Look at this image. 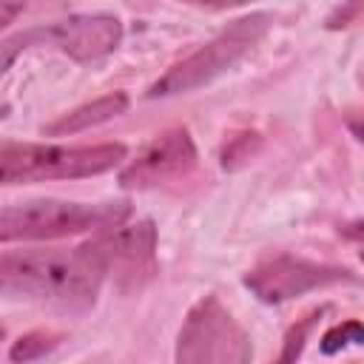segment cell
<instances>
[{"label":"cell","mask_w":364,"mask_h":364,"mask_svg":"<svg viewBox=\"0 0 364 364\" xmlns=\"http://www.w3.org/2000/svg\"><path fill=\"white\" fill-rule=\"evenodd\" d=\"M105 270L80 245L77 250H6L0 290L37 301L85 310L97 301Z\"/></svg>","instance_id":"6da1fadb"},{"label":"cell","mask_w":364,"mask_h":364,"mask_svg":"<svg viewBox=\"0 0 364 364\" xmlns=\"http://www.w3.org/2000/svg\"><path fill=\"white\" fill-rule=\"evenodd\" d=\"M125 159L122 142L102 145H40V142H3L0 182H46V179H82L114 171Z\"/></svg>","instance_id":"7a4b0ae2"},{"label":"cell","mask_w":364,"mask_h":364,"mask_svg":"<svg viewBox=\"0 0 364 364\" xmlns=\"http://www.w3.org/2000/svg\"><path fill=\"white\" fill-rule=\"evenodd\" d=\"M273 17L267 11H253L247 17L233 20L228 28H222L213 40H208L205 46H199L193 54H188L185 60L173 63L151 88L148 97H173V94H188L196 91L208 82H213L216 77H222L225 71H230L270 28Z\"/></svg>","instance_id":"3957f363"},{"label":"cell","mask_w":364,"mask_h":364,"mask_svg":"<svg viewBox=\"0 0 364 364\" xmlns=\"http://www.w3.org/2000/svg\"><path fill=\"white\" fill-rule=\"evenodd\" d=\"M128 216L125 202H57V199H37L23 205H6L0 213V239H63L85 230H105L122 225Z\"/></svg>","instance_id":"277c9868"},{"label":"cell","mask_w":364,"mask_h":364,"mask_svg":"<svg viewBox=\"0 0 364 364\" xmlns=\"http://www.w3.org/2000/svg\"><path fill=\"white\" fill-rule=\"evenodd\" d=\"M250 355V336L216 296H202L188 310L173 353L179 364H245Z\"/></svg>","instance_id":"5b68a950"},{"label":"cell","mask_w":364,"mask_h":364,"mask_svg":"<svg viewBox=\"0 0 364 364\" xmlns=\"http://www.w3.org/2000/svg\"><path fill=\"white\" fill-rule=\"evenodd\" d=\"M122 40V23L114 14H74L51 26L28 28L3 40V68L11 65L14 54L31 46H46L68 54L74 63H94L111 54Z\"/></svg>","instance_id":"8992f818"},{"label":"cell","mask_w":364,"mask_h":364,"mask_svg":"<svg viewBox=\"0 0 364 364\" xmlns=\"http://www.w3.org/2000/svg\"><path fill=\"white\" fill-rule=\"evenodd\" d=\"M338 282H355V276L347 267L310 262L299 256H273L245 273V287L264 304H282Z\"/></svg>","instance_id":"52a82bcc"},{"label":"cell","mask_w":364,"mask_h":364,"mask_svg":"<svg viewBox=\"0 0 364 364\" xmlns=\"http://www.w3.org/2000/svg\"><path fill=\"white\" fill-rule=\"evenodd\" d=\"M91 259L108 273H117L119 279H139L154 270V250H156V228L154 222H136V225H114L105 230H97L91 242L82 245Z\"/></svg>","instance_id":"ba28073f"},{"label":"cell","mask_w":364,"mask_h":364,"mask_svg":"<svg viewBox=\"0 0 364 364\" xmlns=\"http://www.w3.org/2000/svg\"><path fill=\"white\" fill-rule=\"evenodd\" d=\"M193 165H196V145L188 128H171L154 136L136 154V159H131L122 168L119 185L122 188H154L159 182L185 176Z\"/></svg>","instance_id":"9c48e42d"},{"label":"cell","mask_w":364,"mask_h":364,"mask_svg":"<svg viewBox=\"0 0 364 364\" xmlns=\"http://www.w3.org/2000/svg\"><path fill=\"white\" fill-rule=\"evenodd\" d=\"M128 111V94L122 91H114V94H105V97H97L68 114H63L57 122L46 125V134L48 136H68V134H80V131H88V128H97L119 114Z\"/></svg>","instance_id":"30bf717a"},{"label":"cell","mask_w":364,"mask_h":364,"mask_svg":"<svg viewBox=\"0 0 364 364\" xmlns=\"http://www.w3.org/2000/svg\"><path fill=\"white\" fill-rule=\"evenodd\" d=\"M60 344V336L57 333H46V330H34V333H26L20 336L11 350H9V358L11 361H34V358H43L48 355L54 347Z\"/></svg>","instance_id":"8fae6325"},{"label":"cell","mask_w":364,"mask_h":364,"mask_svg":"<svg viewBox=\"0 0 364 364\" xmlns=\"http://www.w3.org/2000/svg\"><path fill=\"white\" fill-rule=\"evenodd\" d=\"M347 344H364V324L361 321H344V324H336L330 327L324 336H321V353H338L341 347Z\"/></svg>","instance_id":"7c38bea8"},{"label":"cell","mask_w":364,"mask_h":364,"mask_svg":"<svg viewBox=\"0 0 364 364\" xmlns=\"http://www.w3.org/2000/svg\"><path fill=\"white\" fill-rule=\"evenodd\" d=\"M364 14V0H341L336 6V11L327 17V28H347L350 23H355Z\"/></svg>","instance_id":"4fadbf2b"},{"label":"cell","mask_w":364,"mask_h":364,"mask_svg":"<svg viewBox=\"0 0 364 364\" xmlns=\"http://www.w3.org/2000/svg\"><path fill=\"white\" fill-rule=\"evenodd\" d=\"M310 324H313V316L304 318L299 327H293V330L287 333V338H284V350H282V361H293V358L301 353V347H304V336H307Z\"/></svg>","instance_id":"5bb4252c"},{"label":"cell","mask_w":364,"mask_h":364,"mask_svg":"<svg viewBox=\"0 0 364 364\" xmlns=\"http://www.w3.org/2000/svg\"><path fill=\"white\" fill-rule=\"evenodd\" d=\"M188 6H199V9H236V6H245L250 0H182Z\"/></svg>","instance_id":"9a60e30c"},{"label":"cell","mask_w":364,"mask_h":364,"mask_svg":"<svg viewBox=\"0 0 364 364\" xmlns=\"http://www.w3.org/2000/svg\"><path fill=\"white\" fill-rule=\"evenodd\" d=\"M347 128H350V131H353V136H355V139L364 145V114L350 117V119H347Z\"/></svg>","instance_id":"2e32d148"},{"label":"cell","mask_w":364,"mask_h":364,"mask_svg":"<svg viewBox=\"0 0 364 364\" xmlns=\"http://www.w3.org/2000/svg\"><path fill=\"white\" fill-rule=\"evenodd\" d=\"M341 233L347 239H364V222H353V225H344Z\"/></svg>","instance_id":"e0dca14e"},{"label":"cell","mask_w":364,"mask_h":364,"mask_svg":"<svg viewBox=\"0 0 364 364\" xmlns=\"http://www.w3.org/2000/svg\"><path fill=\"white\" fill-rule=\"evenodd\" d=\"M361 262H364V250H361Z\"/></svg>","instance_id":"ac0fdd59"}]
</instances>
